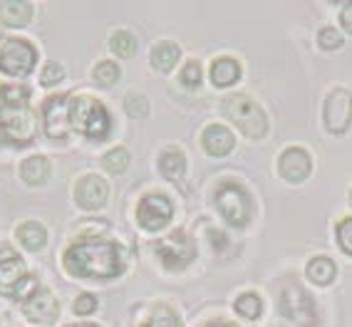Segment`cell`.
I'll return each instance as SVG.
<instances>
[{"instance_id": "1", "label": "cell", "mask_w": 352, "mask_h": 327, "mask_svg": "<svg viewBox=\"0 0 352 327\" xmlns=\"http://www.w3.org/2000/svg\"><path fill=\"white\" fill-rule=\"evenodd\" d=\"M63 265L69 275L82 280H112L122 275L126 256L120 243L107 238H82L65 251Z\"/></svg>"}, {"instance_id": "2", "label": "cell", "mask_w": 352, "mask_h": 327, "mask_svg": "<svg viewBox=\"0 0 352 327\" xmlns=\"http://www.w3.org/2000/svg\"><path fill=\"white\" fill-rule=\"evenodd\" d=\"M69 126L72 132L92 142H104L112 132V117H109V109L95 97H69Z\"/></svg>"}, {"instance_id": "3", "label": "cell", "mask_w": 352, "mask_h": 327, "mask_svg": "<svg viewBox=\"0 0 352 327\" xmlns=\"http://www.w3.org/2000/svg\"><path fill=\"white\" fill-rule=\"evenodd\" d=\"M214 203L219 208V214L226 218L228 226L243 228L248 226V221L253 216V201L251 194L236 181H221L216 186Z\"/></svg>"}, {"instance_id": "4", "label": "cell", "mask_w": 352, "mask_h": 327, "mask_svg": "<svg viewBox=\"0 0 352 327\" xmlns=\"http://www.w3.org/2000/svg\"><path fill=\"white\" fill-rule=\"evenodd\" d=\"M223 114L233 124L239 126L241 132L248 139H263L268 132V117L251 97L245 95H228L223 100Z\"/></svg>"}, {"instance_id": "5", "label": "cell", "mask_w": 352, "mask_h": 327, "mask_svg": "<svg viewBox=\"0 0 352 327\" xmlns=\"http://www.w3.org/2000/svg\"><path fill=\"white\" fill-rule=\"evenodd\" d=\"M38 285L28 275L25 260L20 258L13 248H0V295L8 297H25L30 295Z\"/></svg>"}, {"instance_id": "6", "label": "cell", "mask_w": 352, "mask_h": 327, "mask_svg": "<svg viewBox=\"0 0 352 327\" xmlns=\"http://www.w3.org/2000/svg\"><path fill=\"white\" fill-rule=\"evenodd\" d=\"M35 112L30 104H0V137L13 146H28L35 137Z\"/></svg>"}, {"instance_id": "7", "label": "cell", "mask_w": 352, "mask_h": 327, "mask_svg": "<svg viewBox=\"0 0 352 327\" xmlns=\"http://www.w3.org/2000/svg\"><path fill=\"white\" fill-rule=\"evenodd\" d=\"M38 65V50L30 40L6 38L0 45V72L8 77H28Z\"/></svg>"}, {"instance_id": "8", "label": "cell", "mask_w": 352, "mask_h": 327, "mask_svg": "<svg viewBox=\"0 0 352 327\" xmlns=\"http://www.w3.org/2000/svg\"><path fill=\"white\" fill-rule=\"evenodd\" d=\"M154 251H157L159 260H162L166 271H184L196 258V243L189 238V233L182 231V228H176L166 238L159 240L154 245Z\"/></svg>"}, {"instance_id": "9", "label": "cell", "mask_w": 352, "mask_h": 327, "mask_svg": "<svg viewBox=\"0 0 352 327\" xmlns=\"http://www.w3.org/2000/svg\"><path fill=\"white\" fill-rule=\"evenodd\" d=\"M280 313H283L285 320L296 322L298 327H315V322H318L313 297L298 283L283 288V293H280Z\"/></svg>"}, {"instance_id": "10", "label": "cell", "mask_w": 352, "mask_h": 327, "mask_svg": "<svg viewBox=\"0 0 352 327\" xmlns=\"http://www.w3.org/2000/svg\"><path fill=\"white\" fill-rule=\"evenodd\" d=\"M322 120L330 134H345L350 129L352 120V95L347 89L335 87L327 92L325 104H322Z\"/></svg>"}, {"instance_id": "11", "label": "cell", "mask_w": 352, "mask_h": 327, "mask_svg": "<svg viewBox=\"0 0 352 327\" xmlns=\"http://www.w3.org/2000/svg\"><path fill=\"white\" fill-rule=\"evenodd\" d=\"M43 126L47 139L52 142H67L72 126H69V97L52 95L43 104Z\"/></svg>"}, {"instance_id": "12", "label": "cell", "mask_w": 352, "mask_h": 327, "mask_svg": "<svg viewBox=\"0 0 352 327\" xmlns=\"http://www.w3.org/2000/svg\"><path fill=\"white\" fill-rule=\"evenodd\" d=\"M174 216V203L164 194H146L137 206V223L144 231H162Z\"/></svg>"}, {"instance_id": "13", "label": "cell", "mask_w": 352, "mask_h": 327, "mask_svg": "<svg viewBox=\"0 0 352 327\" xmlns=\"http://www.w3.org/2000/svg\"><path fill=\"white\" fill-rule=\"evenodd\" d=\"M60 313V302L50 290L38 285L30 295L23 297V315L35 325H52Z\"/></svg>"}, {"instance_id": "14", "label": "cell", "mask_w": 352, "mask_h": 327, "mask_svg": "<svg viewBox=\"0 0 352 327\" xmlns=\"http://www.w3.org/2000/svg\"><path fill=\"white\" fill-rule=\"evenodd\" d=\"M278 171L288 183H302L313 171L310 154L302 146H288L278 159Z\"/></svg>"}, {"instance_id": "15", "label": "cell", "mask_w": 352, "mask_h": 327, "mask_svg": "<svg viewBox=\"0 0 352 327\" xmlns=\"http://www.w3.org/2000/svg\"><path fill=\"white\" fill-rule=\"evenodd\" d=\"M107 196H109V186L107 181L97 174H87V177H82L75 186V201L80 208L85 211H100L104 203H107Z\"/></svg>"}, {"instance_id": "16", "label": "cell", "mask_w": 352, "mask_h": 327, "mask_svg": "<svg viewBox=\"0 0 352 327\" xmlns=\"http://www.w3.org/2000/svg\"><path fill=\"white\" fill-rule=\"evenodd\" d=\"M201 144L206 149V154H211V157H226L236 146V139H233V132L228 126L208 124L201 134Z\"/></svg>"}, {"instance_id": "17", "label": "cell", "mask_w": 352, "mask_h": 327, "mask_svg": "<svg viewBox=\"0 0 352 327\" xmlns=\"http://www.w3.org/2000/svg\"><path fill=\"white\" fill-rule=\"evenodd\" d=\"M32 20V5L28 0H3L0 3V23L6 27H25Z\"/></svg>"}, {"instance_id": "18", "label": "cell", "mask_w": 352, "mask_h": 327, "mask_svg": "<svg viewBox=\"0 0 352 327\" xmlns=\"http://www.w3.org/2000/svg\"><path fill=\"white\" fill-rule=\"evenodd\" d=\"M20 177L28 186H45L47 179H50V161L43 154H35V157H28L20 166Z\"/></svg>"}, {"instance_id": "19", "label": "cell", "mask_w": 352, "mask_h": 327, "mask_svg": "<svg viewBox=\"0 0 352 327\" xmlns=\"http://www.w3.org/2000/svg\"><path fill=\"white\" fill-rule=\"evenodd\" d=\"M15 236H18L20 245L30 253L43 251L45 243H47V231H45V226L38 223V221H25V223H20Z\"/></svg>"}, {"instance_id": "20", "label": "cell", "mask_w": 352, "mask_h": 327, "mask_svg": "<svg viewBox=\"0 0 352 327\" xmlns=\"http://www.w3.org/2000/svg\"><path fill=\"white\" fill-rule=\"evenodd\" d=\"M241 80V65L233 57H219L211 65V82L214 87H231Z\"/></svg>"}, {"instance_id": "21", "label": "cell", "mask_w": 352, "mask_h": 327, "mask_svg": "<svg viewBox=\"0 0 352 327\" xmlns=\"http://www.w3.org/2000/svg\"><path fill=\"white\" fill-rule=\"evenodd\" d=\"M179 57H182L179 45L171 43V40H164V43H159L157 47L151 50L149 63L157 72H171V69L176 67V63H179Z\"/></svg>"}, {"instance_id": "22", "label": "cell", "mask_w": 352, "mask_h": 327, "mask_svg": "<svg viewBox=\"0 0 352 327\" xmlns=\"http://www.w3.org/2000/svg\"><path fill=\"white\" fill-rule=\"evenodd\" d=\"M305 275L310 283L315 285H330L338 278V265L325 256H315L308 265H305Z\"/></svg>"}, {"instance_id": "23", "label": "cell", "mask_w": 352, "mask_h": 327, "mask_svg": "<svg viewBox=\"0 0 352 327\" xmlns=\"http://www.w3.org/2000/svg\"><path fill=\"white\" fill-rule=\"evenodd\" d=\"M159 171H162L164 179H169V181H179L184 177V171H186V157H184L182 149H166L162 151V157H159Z\"/></svg>"}, {"instance_id": "24", "label": "cell", "mask_w": 352, "mask_h": 327, "mask_svg": "<svg viewBox=\"0 0 352 327\" xmlns=\"http://www.w3.org/2000/svg\"><path fill=\"white\" fill-rule=\"evenodd\" d=\"M236 313L245 320H258L261 313H263V300L258 293H243V295L236 300Z\"/></svg>"}, {"instance_id": "25", "label": "cell", "mask_w": 352, "mask_h": 327, "mask_svg": "<svg viewBox=\"0 0 352 327\" xmlns=\"http://www.w3.org/2000/svg\"><path fill=\"white\" fill-rule=\"evenodd\" d=\"M109 50H112L117 57H132L134 52H137V38L126 30L112 32V38H109Z\"/></svg>"}, {"instance_id": "26", "label": "cell", "mask_w": 352, "mask_h": 327, "mask_svg": "<svg viewBox=\"0 0 352 327\" xmlns=\"http://www.w3.org/2000/svg\"><path fill=\"white\" fill-rule=\"evenodd\" d=\"M122 77L120 67H117V63H112V60H104V63H100L95 69H92V80L100 84V87H112V84H117Z\"/></svg>"}, {"instance_id": "27", "label": "cell", "mask_w": 352, "mask_h": 327, "mask_svg": "<svg viewBox=\"0 0 352 327\" xmlns=\"http://www.w3.org/2000/svg\"><path fill=\"white\" fill-rule=\"evenodd\" d=\"M102 166L109 171V174H122V171L129 166V151L124 146H117V149H109L104 157H102Z\"/></svg>"}, {"instance_id": "28", "label": "cell", "mask_w": 352, "mask_h": 327, "mask_svg": "<svg viewBox=\"0 0 352 327\" xmlns=\"http://www.w3.org/2000/svg\"><path fill=\"white\" fill-rule=\"evenodd\" d=\"M30 89L25 84H6L0 87V104H28Z\"/></svg>"}, {"instance_id": "29", "label": "cell", "mask_w": 352, "mask_h": 327, "mask_svg": "<svg viewBox=\"0 0 352 327\" xmlns=\"http://www.w3.org/2000/svg\"><path fill=\"white\" fill-rule=\"evenodd\" d=\"M142 327H182L179 317L174 315V310H169L166 305H157L154 315L149 317V322H144Z\"/></svg>"}, {"instance_id": "30", "label": "cell", "mask_w": 352, "mask_h": 327, "mask_svg": "<svg viewBox=\"0 0 352 327\" xmlns=\"http://www.w3.org/2000/svg\"><path fill=\"white\" fill-rule=\"evenodd\" d=\"M124 109L132 120H144L146 114H149V102H146L144 95H139V92H129L124 97Z\"/></svg>"}, {"instance_id": "31", "label": "cell", "mask_w": 352, "mask_h": 327, "mask_svg": "<svg viewBox=\"0 0 352 327\" xmlns=\"http://www.w3.org/2000/svg\"><path fill=\"white\" fill-rule=\"evenodd\" d=\"M179 80H182L184 87L196 89L199 84H201V65L196 63V60H189V63L182 67V75H179Z\"/></svg>"}, {"instance_id": "32", "label": "cell", "mask_w": 352, "mask_h": 327, "mask_svg": "<svg viewBox=\"0 0 352 327\" xmlns=\"http://www.w3.org/2000/svg\"><path fill=\"white\" fill-rule=\"evenodd\" d=\"M65 80V67L60 63H47L43 67V75H40V82L45 87H55Z\"/></svg>"}, {"instance_id": "33", "label": "cell", "mask_w": 352, "mask_h": 327, "mask_svg": "<svg viewBox=\"0 0 352 327\" xmlns=\"http://www.w3.org/2000/svg\"><path fill=\"white\" fill-rule=\"evenodd\" d=\"M318 43H320L322 50H340L342 47V35L335 27H322L318 32Z\"/></svg>"}, {"instance_id": "34", "label": "cell", "mask_w": 352, "mask_h": 327, "mask_svg": "<svg viewBox=\"0 0 352 327\" xmlns=\"http://www.w3.org/2000/svg\"><path fill=\"white\" fill-rule=\"evenodd\" d=\"M338 243L347 256H352V218H342L338 223Z\"/></svg>"}, {"instance_id": "35", "label": "cell", "mask_w": 352, "mask_h": 327, "mask_svg": "<svg viewBox=\"0 0 352 327\" xmlns=\"http://www.w3.org/2000/svg\"><path fill=\"white\" fill-rule=\"evenodd\" d=\"M75 313L77 315H92L97 310V297L95 295H89V293H82L80 297L75 300Z\"/></svg>"}, {"instance_id": "36", "label": "cell", "mask_w": 352, "mask_h": 327, "mask_svg": "<svg viewBox=\"0 0 352 327\" xmlns=\"http://www.w3.org/2000/svg\"><path fill=\"white\" fill-rule=\"evenodd\" d=\"M340 23L347 32H352V3H345L342 10H340Z\"/></svg>"}, {"instance_id": "37", "label": "cell", "mask_w": 352, "mask_h": 327, "mask_svg": "<svg viewBox=\"0 0 352 327\" xmlns=\"http://www.w3.org/2000/svg\"><path fill=\"white\" fill-rule=\"evenodd\" d=\"M208 238H211V245L219 248V251L228 245V238H226V233L223 231H208Z\"/></svg>"}, {"instance_id": "38", "label": "cell", "mask_w": 352, "mask_h": 327, "mask_svg": "<svg viewBox=\"0 0 352 327\" xmlns=\"http://www.w3.org/2000/svg\"><path fill=\"white\" fill-rule=\"evenodd\" d=\"M204 327H239V325H233V322H208Z\"/></svg>"}, {"instance_id": "39", "label": "cell", "mask_w": 352, "mask_h": 327, "mask_svg": "<svg viewBox=\"0 0 352 327\" xmlns=\"http://www.w3.org/2000/svg\"><path fill=\"white\" fill-rule=\"evenodd\" d=\"M67 327H100V325H92V322H75V325H67Z\"/></svg>"}, {"instance_id": "40", "label": "cell", "mask_w": 352, "mask_h": 327, "mask_svg": "<svg viewBox=\"0 0 352 327\" xmlns=\"http://www.w3.org/2000/svg\"><path fill=\"white\" fill-rule=\"evenodd\" d=\"M350 203H352V189H350Z\"/></svg>"}, {"instance_id": "41", "label": "cell", "mask_w": 352, "mask_h": 327, "mask_svg": "<svg viewBox=\"0 0 352 327\" xmlns=\"http://www.w3.org/2000/svg\"><path fill=\"white\" fill-rule=\"evenodd\" d=\"M0 40H3V35H0Z\"/></svg>"}]
</instances>
